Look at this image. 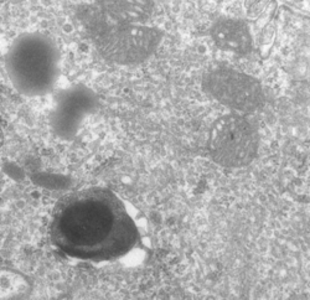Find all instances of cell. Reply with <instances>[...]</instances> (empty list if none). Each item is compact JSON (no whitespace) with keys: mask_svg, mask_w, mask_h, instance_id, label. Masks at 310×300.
<instances>
[{"mask_svg":"<svg viewBox=\"0 0 310 300\" xmlns=\"http://www.w3.org/2000/svg\"><path fill=\"white\" fill-rule=\"evenodd\" d=\"M213 38L221 50L234 54H247L252 47L248 26L234 19H220L213 27Z\"/></svg>","mask_w":310,"mask_h":300,"instance_id":"4","label":"cell"},{"mask_svg":"<svg viewBox=\"0 0 310 300\" xmlns=\"http://www.w3.org/2000/svg\"><path fill=\"white\" fill-rule=\"evenodd\" d=\"M50 238L70 258L101 263L128 254L140 235L113 191L88 188L58 200L50 222Z\"/></svg>","mask_w":310,"mask_h":300,"instance_id":"1","label":"cell"},{"mask_svg":"<svg viewBox=\"0 0 310 300\" xmlns=\"http://www.w3.org/2000/svg\"><path fill=\"white\" fill-rule=\"evenodd\" d=\"M20 78L26 91L41 93L52 86L58 72V51L47 38L33 36L20 47Z\"/></svg>","mask_w":310,"mask_h":300,"instance_id":"2","label":"cell"},{"mask_svg":"<svg viewBox=\"0 0 310 300\" xmlns=\"http://www.w3.org/2000/svg\"><path fill=\"white\" fill-rule=\"evenodd\" d=\"M258 142L256 129L246 118L231 114L215 123L210 147L218 159L242 160L254 153Z\"/></svg>","mask_w":310,"mask_h":300,"instance_id":"3","label":"cell"}]
</instances>
